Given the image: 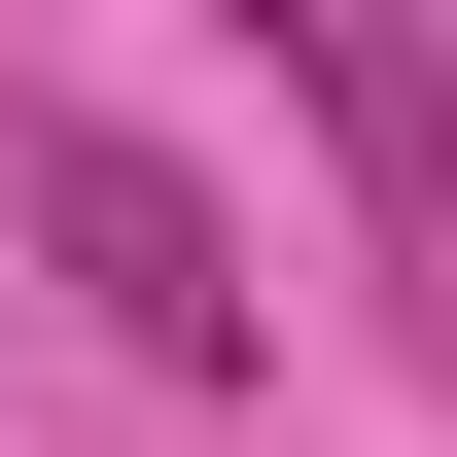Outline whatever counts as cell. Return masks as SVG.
Returning <instances> with one entry per match:
<instances>
[{
  "label": "cell",
  "mask_w": 457,
  "mask_h": 457,
  "mask_svg": "<svg viewBox=\"0 0 457 457\" xmlns=\"http://www.w3.org/2000/svg\"><path fill=\"white\" fill-rule=\"evenodd\" d=\"M0 212L106 282V352H141V387H246V246H212V176H176L141 106H0Z\"/></svg>",
  "instance_id": "obj_1"
},
{
  "label": "cell",
  "mask_w": 457,
  "mask_h": 457,
  "mask_svg": "<svg viewBox=\"0 0 457 457\" xmlns=\"http://www.w3.org/2000/svg\"><path fill=\"white\" fill-rule=\"evenodd\" d=\"M246 36H282V106H317V141H352V212H387V282H422V317H457V71H422V36H387V0H246Z\"/></svg>",
  "instance_id": "obj_2"
}]
</instances>
